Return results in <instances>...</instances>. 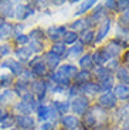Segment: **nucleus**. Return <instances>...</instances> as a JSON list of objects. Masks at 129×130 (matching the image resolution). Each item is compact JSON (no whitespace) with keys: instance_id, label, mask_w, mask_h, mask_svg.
I'll use <instances>...</instances> for the list:
<instances>
[{"instance_id":"nucleus-1","label":"nucleus","mask_w":129,"mask_h":130,"mask_svg":"<svg viewBox=\"0 0 129 130\" xmlns=\"http://www.w3.org/2000/svg\"><path fill=\"white\" fill-rule=\"evenodd\" d=\"M88 105H89V102H88L87 98H85V96H80V98H77V99H74V101H72L71 107H72V110H74L75 113L82 115V113H85V112H87Z\"/></svg>"},{"instance_id":"nucleus-2","label":"nucleus","mask_w":129,"mask_h":130,"mask_svg":"<svg viewBox=\"0 0 129 130\" xmlns=\"http://www.w3.org/2000/svg\"><path fill=\"white\" fill-rule=\"evenodd\" d=\"M99 103H101V106H104V107H113L116 103V98H115V95L111 93V92H105V93L99 98Z\"/></svg>"},{"instance_id":"nucleus-3","label":"nucleus","mask_w":129,"mask_h":130,"mask_svg":"<svg viewBox=\"0 0 129 130\" xmlns=\"http://www.w3.org/2000/svg\"><path fill=\"white\" fill-rule=\"evenodd\" d=\"M17 124H19L21 129H26V130H33L34 129V120H33V117L26 116V115L17 117Z\"/></svg>"},{"instance_id":"nucleus-4","label":"nucleus","mask_w":129,"mask_h":130,"mask_svg":"<svg viewBox=\"0 0 129 130\" xmlns=\"http://www.w3.org/2000/svg\"><path fill=\"white\" fill-rule=\"evenodd\" d=\"M109 27H111V20L109 19H105L102 21V24L99 26V31H98V34H97V41H101V40L104 38V37L108 34V31H109Z\"/></svg>"},{"instance_id":"nucleus-5","label":"nucleus","mask_w":129,"mask_h":130,"mask_svg":"<svg viewBox=\"0 0 129 130\" xmlns=\"http://www.w3.org/2000/svg\"><path fill=\"white\" fill-rule=\"evenodd\" d=\"M62 34H65L64 27H51V28L48 30V36H50V38H51L53 41H55V42H57L58 40L61 38Z\"/></svg>"},{"instance_id":"nucleus-6","label":"nucleus","mask_w":129,"mask_h":130,"mask_svg":"<svg viewBox=\"0 0 129 130\" xmlns=\"http://www.w3.org/2000/svg\"><path fill=\"white\" fill-rule=\"evenodd\" d=\"M33 13V10L29 9V6H24V4H17V9H16V17L20 20L26 19L29 14Z\"/></svg>"},{"instance_id":"nucleus-7","label":"nucleus","mask_w":129,"mask_h":130,"mask_svg":"<svg viewBox=\"0 0 129 130\" xmlns=\"http://www.w3.org/2000/svg\"><path fill=\"white\" fill-rule=\"evenodd\" d=\"M115 98H119V99H128L129 98V88L126 85H118L115 88Z\"/></svg>"},{"instance_id":"nucleus-8","label":"nucleus","mask_w":129,"mask_h":130,"mask_svg":"<svg viewBox=\"0 0 129 130\" xmlns=\"http://www.w3.org/2000/svg\"><path fill=\"white\" fill-rule=\"evenodd\" d=\"M80 91L84 92V93H87V95H94V93H97V92L99 91V85L87 82V84H84V85L80 88Z\"/></svg>"},{"instance_id":"nucleus-9","label":"nucleus","mask_w":129,"mask_h":130,"mask_svg":"<svg viewBox=\"0 0 129 130\" xmlns=\"http://www.w3.org/2000/svg\"><path fill=\"white\" fill-rule=\"evenodd\" d=\"M94 59H95V62H97L98 65H102L104 62H107L108 59H109V54L107 52V50H99V51L95 52V55H94Z\"/></svg>"},{"instance_id":"nucleus-10","label":"nucleus","mask_w":129,"mask_h":130,"mask_svg":"<svg viewBox=\"0 0 129 130\" xmlns=\"http://www.w3.org/2000/svg\"><path fill=\"white\" fill-rule=\"evenodd\" d=\"M45 62H47V65H48L51 69H54L55 67L60 64V57H57L55 54H53V52L50 51V52L45 54Z\"/></svg>"},{"instance_id":"nucleus-11","label":"nucleus","mask_w":129,"mask_h":130,"mask_svg":"<svg viewBox=\"0 0 129 130\" xmlns=\"http://www.w3.org/2000/svg\"><path fill=\"white\" fill-rule=\"evenodd\" d=\"M3 67L10 68V69H11V72L16 74V75H19V74H21V72H23L21 65H20L17 61H11V59H10V61H6V62H3Z\"/></svg>"},{"instance_id":"nucleus-12","label":"nucleus","mask_w":129,"mask_h":130,"mask_svg":"<svg viewBox=\"0 0 129 130\" xmlns=\"http://www.w3.org/2000/svg\"><path fill=\"white\" fill-rule=\"evenodd\" d=\"M45 91H47V84L43 81L40 82H34V92H36V95L38 96V99H43L45 95Z\"/></svg>"},{"instance_id":"nucleus-13","label":"nucleus","mask_w":129,"mask_h":130,"mask_svg":"<svg viewBox=\"0 0 129 130\" xmlns=\"http://www.w3.org/2000/svg\"><path fill=\"white\" fill-rule=\"evenodd\" d=\"M95 76L99 79L101 82H107V81H112L111 79V72L109 69H105V68H98L97 72H95Z\"/></svg>"},{"instance_id":"nucleus-14","label":"nucleus","mask_w":129,"mask_h":130,"mask_svg":"<svg viewBox=\"0 0 129 130\" xmlns=\"http://www.w3.org/2000/svg\"><path fill=\"white\" fill-rule=\"evenodd\" d=\"M61 122L67 129H75L78 126V120H77V117H74V116H64L61 119Z\"/></svg>"},{"instance_id":"nucleus-15","label":"nucleus","mask_w":129,"mask_h":130,"mask_svg":"<svg viewBox=\"0 0 129 130\" xmlns=\"http://www.w3.org/2000/svg\"><path fill=\"white\" fill-rule=\"evenodd\" d=\"M58 71L62 72V74H64L65 76H68L70 79H71V76H75V75H77V68H75L74 65H62Z\"/></svg>"},{"instance_id":"nucleus-16","label":"nucleus","mask_w":129,"mask_h":130,"mask_svg":"<svg viewBox=\"0 0 129 130\" xmlns=\"http://www.w3.org/2000/svg\"><path fill=\"white\" fill-rule=\"evenodd\" d=\"M119 48H121V47H119V42H118V41H112L105 50H107V52L109 54V57H111V55L115 57V55H118V54H119V51H121Z\"/></svg>"},{"instance_id":"nucleus-17","label":"nucleus","mask_w":129,"mask_h":130,"mask_svg":"<svg viewBox=\"0 0 129 130\" xmlns=\"http://www.w3.org/2000/svg\"><path fill=\"white\" fill-rule=\"evenodd\" d=\"M11 7H13V3H10V2H0V14L2 16H10Z\"/></svg>"},{"instance_id":"nucleus-18","label":"nucleus","mask_w":129,"mask_h":130,"mask_svg":"<svg viewBox=\"0 0 129 130\" xmlns=\"http://www.w3.org/2000/svg\"><path fill=\"white\" fill-rule=\"evenodd\" d=\"M33 71L36 75H44L45 74V65L40 62V59H34L33 62Z\"/></svg>"},{"instance_id":"nucleus-19","label":"nucleus","mask_w":129,"mask_h":130,"mask_svg":"<svg viewBox=\"0 0 129 130\" xmlns=\"http://www.w3.org/2000/svg\"><path fill=\"white\" fill-rule=\"evenodd\" d=\"M14 124V119L10 115H6L0 119V129H9Z\"/></svg>"},{"instance_id":"nucleus-20","label":"nucleus","mask_w":129,"mask_h":130,"mask_svg":"<svg viewBox=\"0 0 129 130\" xmlns=\"http://www.w3.org/2000/svg\"><path fill=\"white\" fill-rule=\"evenodd\" d=\"M16 55L20 61H27L30 58V55H31V50L30 48H20L16 51Z\"/></svg>"},{"instance_id":"nucleus-21","label":"nucleus","mask_w":129,"mask_h":130,"mask_svg":"<svg viewBox=\"0 0 129 130\" xmlns=\"http://www.w3.org/2000/svg\"><path fill=\"white\" fill-rule=\"evenodd\" d=\"M116 76L122 81L123 84H129V69L128 68H119L116 71Z\"/></svg>"},{"instance_id":"nucleus-22","label":"nucleus","mask_w":129,"mask_h":130,"mask_svg":"<svg viewBox=\"0 0 129 130\" xmlns=\"http://www.w3.org/2000/svg\"><path fill=\"white\" fill-rule=\"evenodd\" d=\"M80 65H81V68L84 69V71L89 69L91 67H92V57H91V55L82 57V58L80 59Z\"/></svg>"},{"instance_id":"nucleus-23","label":"nucleus","mask_w":129,"mask_h":130,"mask_svg":"<svg viewBox=\"0 0 129 130\" xmlns=\"http://www.w3.org/2000/svg\"><path fill=\"white\" fill-rule=\"evenodd\" d=\"M10 32H11V24L9 23L0 24V38H6Z\"/></svg>"},{"instance_id":"nucleus-24","label":"nucleus","mask_w":129,"mask_h":130,"mask_svg":"<svg viewBox=\"0 0 129 130\" xmlns=\"http://www.w3.org/2000/svg\"><path fill=\"white\" fill-rule=\"evenodd\" d=\"M89 79V72L88 71H82V72H77V75H75V81L78 82V84L84 85L85 81H88Z\"/></svg>"},{"instance_id":"nucleus-25","label":"nucleus","mask_w":129,"mask_h":130,"mask_svg":"<svg viewBox=\"0 0 129 130\" xmlns=\"http://www.w3.org/2000/svg\"><path fill=\"white\" fill-rule=\"evenodd\" d=\"M51 52H53V54H55L57 57L62 55V54L65 52L64 44H62V42H55L54 45H53V48H51Z\"/></svg>"},{"instance_id":"nucleus-26","label":"nucleus","mask_w":129,"mask_h":130,"mask_svg":"<svg viewBox=\"0 0 129 130\" xmlns=\"http://www.w3.org/2000/svg\"><path fill=\"white\" fill-rule=\"evenodd\" d=\"M77 38H78V36H77V32H74V31H68L64 34V42L65 44H72V42L77 41Z\"/></svg>"},{"instance_id":"nucleus-27","label":"nucleus","mask_w":129,"mask_h":130,"mask_svg":"<svg viewBox=\"0 0 129 130\" xmlns=\"http://www.w3.org/2000/svg\"><path fill=\"white\" fill-rule=\"evenodd\" d=\"M14 96H16V95H14L13 91H6L2 96H0V102H6V103H9V102H11L14 99Z\"/></svg>"},{"instance_id":"nucleus-28","label":"nucleus","mask_w":129,"mask_h":130,"mask_svg":"<svg viewBox=\"0 0 129 130\" xmlns=\"http://www.w3.org/2000/svg\"><path fill=\"white\" fill-rule=\"evenodd\" d=\"M16 109L19 112H21V113H24L26 116H29V113L31 112V109H30V106L29 105H26L24 102H20L19 105H16Z\"/></svg>"},{"instance_id":"nucleus-29","label":"nucleus","mask_w":129,"mask_h":130,"mask_svg":"<svg viewBox=\"0 0 129 130\" xmlns=\"http://www.w3.org/2000/svg\"><path fill=\"white\" fill-rule=\"evenodd\" d=\"M95 4V2L94 0H91V2H84V3L81 4V7H80V10H78V13L77 14H82V13H85L88 9H91V7Z\"/></svg>"},{"instance_id":"nucleus-30","label":"nucleus","mask_w":129,"mask_h":130,"mask_svg":"<svg viewBox=\"0 0 129 130\" xmlns=\"http://www.w3.org/2000/svg\"><path fill=\"white\" fill-rule=\"evenodd\" d=\"M48 113H50V107H47V106H40L38 107V117L41 120L47 119V117H48Z\"/></svg>"},{"instance_id":"nucleus-31","label":"nucleus","mask_w":129,"mask_h":130,"mask_svg":"<svg viewBox=\"0 0 129 130\" xmlns=\"http://www.w3.org/2000/svg\"><path fill=\"white\" fill-rule=\"evenodd\" d=\"M92 40H94V32L92 31H87V32L82 34V42H84V44H91Z\"/></svg>"},{"instance_id":"nucleus-32","label":"nucleus","mask_w":129,"mask_h":130,"mask_svg":"<svg viewBox=\"0 0 129 130\" xmlns=\"http://www.w3.org/2000/svg\"><path fill=\"white\" fill-rule=\"evenodd\" d=\"M87 24H91L89 23V20H78V21H75L74 24H72V30H78V28H82V27H85Z\"/></svg>"},{"instance_id":"nucleus-33","label":"nucleus","mask_w":129,"mask_h":130,"mask_svg":"<svg viewBox=\"0 0 129 130\" xmlns=\"http://www.w3.org/2000/svg\"><path fill=\"white\" fill-rule=\"evenodd\" d=\"M95 122H97V120H95V117L92 116V113H88L87 117L84 119V126L85 127H89V126H92Z\"/></svg>"},{"instance_id":"nucleus-34","label":"nucleus","mask_w":129,"mask_h":130,"mask_svg":"<svg viewBox=\"0 0 129 130\" xmlns=\"http://www.w3.org/2000/svg\"><path fill=\"white\" fill-rule=\"evenodd\" d=\"M55 107H57V110L60 112V113H64V112H67V109H68V103H62V102H55Z\"/></svg>"},{"instance_id":"nucleus-35","label":"nucleus","mask_w":129,"mask_h":130,"mask_svg":"<svg viewBox=\"0 0 129 130\" xmlns=\"http://www.w3.org/2000/svg\"><path fill=\"white\" fill-rule=\"evenodd\" d=\"M81 51H82V45H81V44H77V45H74L70 50V55L75 57V55H78V54H81Z\"/></svg>"},{"instance_id":"nucleus-36","label":"nucleus","mask_w":129,"mask_h":130,"mask_svg":"<svg viewBox=\"0 0 129 130\" xmlns=\"http://www.w3.org/2000/svg\"><path fill=\"white\" fill-rule=\"evenodd\" d=\"M29 37L27 36H24V34H20V36H17L16 37V42L17 44H26V42H29Z\"/></svg>"},{"instance_id":"nucleus-37","label":"nucleus","mask_w":129,"mask_h":130,"mask_svg":"<svg viewBox=\"0 0 129 130\" xmlns=\"http://www.w3.org/2000/svg\"><path fill=\"white\" fill-rule=\"evenodd\" d=\"M16 91L19 95H24V92H26V84H23V82H19V84L16 85Z\"/></svg>"},{"instance_id":"nucleus-38","label":"nucleus","mask_w":129,"mask_h":130,"mask_svg":"<svg viewBox=\"0 0 129 130\" xmlns=\"http://www.w3.org/2000/svg\"><path fill=\"white\" fill-rule=\"evenodd\" d=\"M121 23L129 24V9H126L125 11H123V14L121 16Z\"/></svg>"},{"instance_id":"nucleus-39","label":"nucleus","mask_w":129,"mask_h":130,"mask_svg":"<svg viewBox=\"0 0 129 130\" xmlns=\"http://www.w3.org/2000/svg\"><path fill=\"white\" fill-rule=\"evenodd\" d=\"M31 51H40L41 50V44L38 41H31V47H30Z\"/></svg>"},{"instance_id":"nucleus-40","label":"nucleus","mask_w":129,"mask_h":130,"mask_svg":"<svg viewBox=\"0 0 129 130\" xmlns=\"http://www.w3.org/2000/svg\"><path fill=\"white\" fill-rule=\"evenodd\" d=\"M125 7L129 9V0H125V2H116V9H125Z\"/></svg>"},{"instance_id":"nucleus-41","label":"nucleus","mask_w":129,"mask_h":130,"mask_svg":"<svg viewBox=\"0 0 129 130\" xmlns=\"http://www.w3.org/2000/svg\"><path fill=\"white\" fill-rule=\"evenodd\" d=\"M9 45H0V55H6L9 54Z\"/></svg>"},{"instance_id":"nucleus-42","label":"nucleus","mask_w":129,"mask_h":130,"mask_svg":"<svg viewBox=\"0 0 129 130\" xmlns=\"http://www.w3.org/2000/svg\"><path fill=\"white\" fill-rule=\"evenodd\" d=\"M105 7H108V9H116V2H112V0L105 2Z\"/></svg>"},{"instance_id":"nucleus-43","label":"nucleus","mask_w":129,"mask_h":130,"mask_svg":"<svg viewBox=\"0 0 129 130\" xmlns=\"http://www.w3.org/2000/svg\"><path fill=\"white\" fill-rule=\"evenodd\" d=\"M125 59H126V62H128V64H129V52H128V54H126V57H125Z\"/></svg>"},{"instance_id":"nucleus-44","label":"nucleus","mask_w":129,"mask_h":130,"mask_svg":"<svg viewBox=\"0 0 129 130\" xmlns=\"http://www.w3.org/2000/svg\"><path fill=\"white\" fill-rule=\"evenodd\" d=\"M4 116V113H3V110H2V109H0V119H2V117Z\"/></svg>"},{"instance_id":"nucleus-45","label":"nucleus","mask_w":129,"mask_h":130,"mask_svg":"<svg viewBox=\"0 0 129 130\" xmlns=\"http://www.w3.org/2000/svg\"><path fill=\"white\" fill-rule=\"evenodd\" d=\"M123 130H129V127H125V129H123Z\"/></svg>"}]
</instances>
